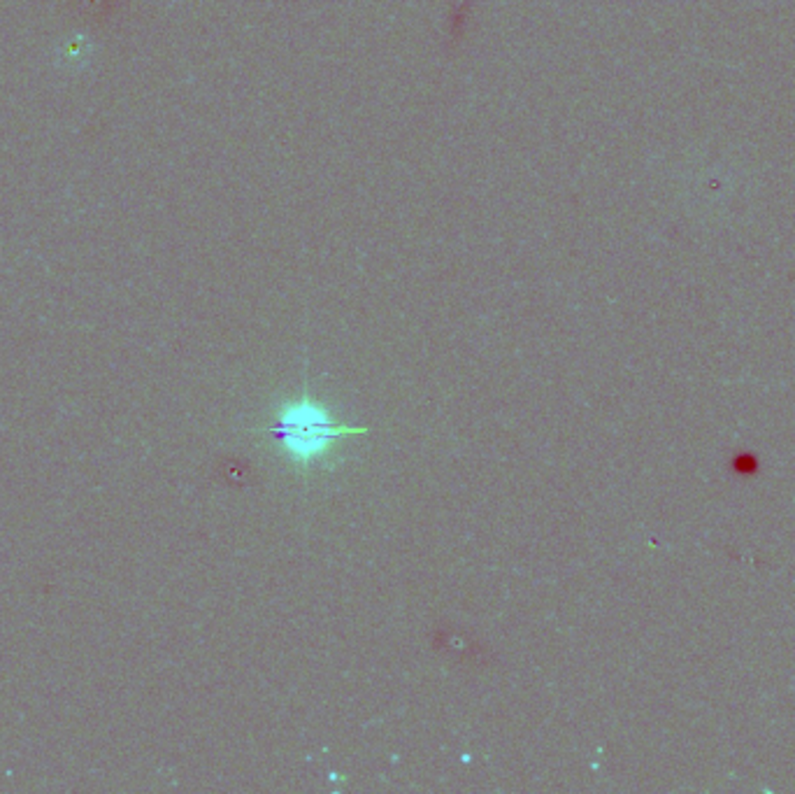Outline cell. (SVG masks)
Segmentation results:
<instances>
[{
    "mask_svg": "<svg viewBox=\"0 0 795 794\" xmlns=\"http://www.w3.org/2000/svg\"><path fill=\"white\" fill-rule=\"evenodd\" d=\"M261 434L279 456L307 475L312 468L324 466L344 440L368 434V426L340 422L326 403L312 397L305 387L298 397L279 403Z\"/></svg>",
    "mask_w": 795,
    "mask_h": 794,
    "instance_id": "cell-1",
    "label": "cell"
}]
</instances>
